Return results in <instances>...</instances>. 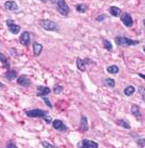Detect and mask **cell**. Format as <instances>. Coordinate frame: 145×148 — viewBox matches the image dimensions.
<instances>
[{
  "label": "cell",
  "instance_id": "10",
  "mask_svg": "<svg viewBox=\"0 0 145 148\" xmlns=\"http://www.w3.org/2000/svg\"><path fill=\"white\" fill-rule=\"evenodd\" d=\"M4 9L8 10V11H16L17 9H19V5H17V3L15 1L8 0V1L4 2Z\"/></svg>",
  "mask_w": 145,
  "mask_h": 148
},
{
  "label": "cell",
  "instance_id": "23",
  "mask_svg": "<svg viewBox=\"0 0 145 148\" xmlns=\"http://www.w3.org/2000/svg\"><path fill=\"white\" fill-rule=\"evenodd\" d=\"M104 86H107L108 88H115V80L113 78H105L103 80Z\"/></svg>",
  "mask_w": 145,
  "mask_h": 148
},
{
  "label": "cell",
  "instance_id": "31",
  "mask_svg": "<svg viewBox=\"0 0 145 148\" xmlns=\"http://www.w3.org/2000/svg\"><path fill=\"white\" fill-rule=\"evenodd\" d=\"M7 147H17V145L11 140V142H9L8 144H7Z\"/></svg>",
  "mask_w": 145,
  "mask_h": 148
},
{
  "label": "cell",
  "instance_id": "4",
  "mask_svg": "<svg viewBox=\"0 0 145 148\" xmlns=\"http://www.w3.org/2000/svg\"><path fill=\"white\" fill-rule=\"evenodd\" d=\"M55 5H56L58 12L63 16H67L71 12V9H69V7H68V4H67L65 0H58Z\"/></svg>",
  "mask_w": 145,
  "mask_h": 148
},
{
  "label": "cell",
  "instance_id": "6",
  "mask_svg": "<svg viewBox=\"0 0 145 148\" xmlns=\"http://www.w3.org/2000/svg\"><path fill=\"white\" fill-rule=\"evenodd\" d=\"M16 82L19 86L27 88V86H29L32 84V80H30V78H29L27 75H21L20 77L16 78Z\"/></svg>",
  "mask_w": 145,
  "mask_h": 148
},
{
  "label": "cell",
  "instance_id": "8",
  "mask_svg": "<svg viewBox=\"0 0 145 148\" xmlns=\"http://www.w3.org/2000/svg\"><path fill=\"white\" fill-rule=\"evenodd\" d=\"M120 21L121 23L126 26V27H131L133 25V18L132 16L129 14V13L127 12H124L121 14V16H120Z\"/></svg>",
  "mask_w": 145,
  "mask_h": 148
},
{
  "label": "cell",
  "instance_id": "13",
  "mask_svg": "<svg viewBox=\"0 0 145 148\" xmlns=\"http://www.w3.org/2000/svg\"><path fill=\"white\" fill-rule=\"evenodd\" d=\"M42 49H43V47L41 43H39V42H34L33 43V51L35 56H39L42 52Z\"/></svg>",
  "mask_w": 145,
  "mask_h": 148
},
{
  "label": "cell",
  "instance_id": "19",
  "mask_svg": "<svg viewBox=\"0 0 145 148\" xmlns=\"http://www.w3.org/2000/svg\"><path fill=\"white\" fill-rule=\"evenodd\" d=\"M131 112H132V115L134 117H137V118H140L141 117V111H140V107L135 105V104H133L132 106H131Z\"/></svg>",
  "mask_w": 145,
  "mask_h": 148
},
{
  "label": "cell",
  "instance_id": "20",
  "mask_svg": "<svg viewBox=\"0 0 145 148\" xmlns=\"http://www.w3.org/2000/svg\"><path fill=\"white\" fill-rule=\"evenodd\" d=\"M116 123L119 125V127H124V129H127V130H130L131 129V125L129 124V122L127 120H124V119H119L116 121Z\"/></svg>",
  "mask_w": 145,
  "mask_h": 148
},
{
  "label": "cell",
  "instance_id": "22",
  "mask_svg": "<svg viewBox=\"0 0 145 148\" xmlns=\"http://www.w3.org/2000/svg\"><path fill=\"white\" fill-rule=\"evenodd\" d=\"M134 92H135V88L133 86H128L127 88H124V93L126 96H131V95H133Z\"/></svg>",
  "mask_w": 145,
  "mask_h": 148
},
{
  "label": "cell",
  "instance_id": "28",
  "mask_svg": "<svg viewBox=\"0 0 145 148\" xmlns=\"http://www.w3.org/2000/svg\"><path fill=\"white\" fill-rule=\"evenodd\" d=\"M139 92H140V94L142 95V99H144V102H145V88L144 86H140V88H139Z\"/></svg>",
  "mask_w": 145,
  "mask_h": 148
},
{
  "label": "cell",
  "instance_id": "11",
  "mask_svg": "<svg viewBox=\"0 0 145 148\" xmlns=\"http://www.w3.org/2000/svg\"><path fill=\"white\" fill-rule=\"evenodd\" d=\"M50 88L48 86H37V96L39 97H42V96H46V95L50 94Z\"/></svg>",
  "mask_w": 145,
  "mask_h": 148
},
{
  "label": "cell",
  "instance_id": "17",
  "mask_svg": "<svg viewBox=\"0 0 145 148\" xmlns=\"http://www.w3.org/2000/svg\"><path fill=\"white\" fill-rule=\"evenodd\" d=\"M77 67H78V69L80 70V71H86L87 70V64H86V62H85V60H81V58H77Z\"/></svg>",
  "mask_w": 145,
  "mask_h": 148
},
{
  "label": "cell",
  "instance_id": "14",
  "mask_svg": "<svg viewBox=\"0 0 145 148\" xmlns=\"http://www.w3.org/2000/svg\"><path fill=\"white\" fill-rule=\"evenodd\" d=\"M80 130H81V132H87L89 130L88 119L86 116H81V119H80Z\"/></svg>",
  "mask_w": 145,
  "mask_h": 148
},
{
  "label": "cell",
  "instance_id": "2",
  "mask_svg": "<svg viewBox=\"0 0 145 148\" xmlns=\"http://www.w3.org/2000/svg\"><path fill=\"white\" fill-rule=\"evenodd\" d=\"M115 42L119 47H131V45H137L140 43L139 40H132V39H129L128 37H124V36H117L115 38Z\"/></svg>",
  "mask_w": 145,
  "mask_h": 148
},
{
  "label": "cell",
  "instance_id": "9",
  "mask_svg": "<svg viewBox=\"0 0 145 148\" xmlns=\"http://www.w3.org/2000/svg\"><path fill=\"white\" fill-rule=\"evenodd\" d=\"M19 40H20L22 45H24L25 47H28L29 43H30V34H29V32H27V30L23 32L21 34L20 38H19Z\"/></svg>",
  "mask_w": 145,
  "mask_h": 148
},
{
  "label": "cell",
  "instance_id": "15",
  "mask_svg": "<svg viewBox=\"0 0 145 148\" xmlns=\"http://www.w3.org/2000/svg\"><path fill=\"white\" fill-rule=\"evenodd\" d=\"M4 78L8 79V80H14V79L17 78V73L16 70H8V71H5L4 73Z\"/></svg>",
  "mask_w": 145,
  "mask_h": 148
},
{
  "label": "cell",
  "instance_id": "33",
  "mask_svg": "<svg viewBox=\"0 0 145 148\" xmlns=\"http://www.w3.org/2000/svg\"><path fill=\"white\" fill-rule=\"evenodd\" d=\"M137 75H139V77H141L142 79H144V80H145V75L144 74H141V73H139Z\"/></svg>",
  "mask_w": 145,
  "mask_h": 148
},
{
  "label": "cell",
  "instance_id": "26",
  "mask_svg": "<svg viewBox=\"0 0 145 148\" xmlns=\"http://www.w3.org/2000/svg\"><path fill=\"white\" fill-rule=\"evenodd\" d=\"M63 90H64V88H63L61 84H55L54 86V89H53V92L55 94H60V93H62Z\"/></svg>",
  "mask_w": 145,
  "mask_h": 148
},
{
  "label": "cell",
  "instance_id": "3",
  "mask_svg": "<svg viewBox=\"0 0 145 148\" xmlns=\"http://www.w3.org/2000/svg\"><path fill=\"white\" fill-rule=\"evenodd\" d=\"M40 26L45 30H48V32H58L60 30L58 25L55 22L51 21V20H47V18L40 21Z\"/></svg>",
  "mask_w": 145,
  "mask_h": 148
},
{
  "label": "cell",
  "instance_id": "27",
  "mask_svg": "<svg viewBox=\"0 0 145 148\" xmlns=\"http://www.w3.org/2000/svg\"><path fill=\"white\" fill-rule=\"evenodd\" d=\"M41 99H43V102L47 104V106L49 107V108H53V105H52V103L49 101V99H48V97H46V96H42Z\"/></svg>",
  "mask_w": 145,
  "mask_h": 148
},
{
  "label": "cell",
  "instance_id": "30",
  "mask_svg": "<svg viewBox=\"0 0 145 148\" xmlns=\"http://www.w3.org/2000/svg\"><path fill=\"white\" fill-rule=\"evenodd\" d=\"M41 144H42V146H43V147H55V145L50 144V143H48V142H42Z\"/></svg>",
  "mask_w": 145,
  "mask_h": 148
},
{
  "label": "cell",
  "instance_id": "36",
  "mask_svg": "<svg viewBox=\"0 0 145 148\" xmlns=\"http://www.w3.org/2000/svg\"><path fill=\"white\" fill-rule=\"evenodd\" d=\"M143 24H144V27H145V20H143Z\"/></svg>",
  "mask_w": 145,
  "mask_h": 148
},
{
  "label": "cell",
  "instance_id": "25",
  "mask_svg": "<svg viewBox=\"0 0 145 148\" xmlns=\"http://www.w3.org/2000/svg\"><path fill=\"white\" fill-rule=\"evenodd\" d=\"M102 42H103V45H104V48H105V49L108 50V51H112L113 45H112V43H111L109 40L105 39V38H102Z\"/></svg>",
  "mask_w": 145,
  "mask_h": 148
},
{
  "label": "cell",
  "instance_id": "24",
  "mask_svg": "<svg viewBox=\"0 0 145 148\" xmlns=\"http://www.w3.org/2000/svg\"><path fill=\"white\" fill-rule=\"evenodd\" d=\"M87 10H88V5H86V4L79 3L76 5V11L78 13H86Z\"/></svg>",
  "mask_w": 145,
  "mask_h": 148
},
{
  "label": "cell",
  "instance_id": "37",
  "mask_svg": "<svg viewBox=\"0 0 145 148\" xmlns=\"http://www.w3.org/2000/svg\"><path fill=\"white\" fill-rule=\"evenodd\" d=\"M143 51H144V53H145V48H144V49H143Z\"/></svg>",
  "mask_w": 145,
  "mask_h": 148
},
{
  "label": "cell",
  "instance_id": "29",
  "mask_svg": "<svg viewBox=\"0 0 145 148\" xmlns=\"http://www.w3.org/2000/svg\"><path fill=\"white\" fill-rule=\"evenodd\" d=\"M105 18H106V15H105V14H100V15H98V16L96 17V21L102 22V21H104Z\"/></svg>",
  "mask_w": 145,
  "mask_h": 148
},
{
  "label": "cell",
  "instance_id": "21",
  "mask_svg": "<svg viewBox=\"0 0 145 148\" xmlns=\"http://www.w3.org/2000/svg\"><path fill=\"white\" fill-rule=\"evenodd\" d=\"M106 70H107V73L108 74H111V75H116L119 73V67L116 65H111V66H108L107 68H106Z\"/></svg>",
  "mask_w": 145,
  "mask_h": 148
},
{
  "label": "cell",
  "instance_id": "12",
  "mask_svg": "<svg viewBox=\"0 0 145 148\" xmlns=\"http://www.w3.org/2000/svg\"><path fill=\"white\" fill-rule=\"evenodd\" d=\"M78 146H81V147H93V148H96V147H99V144H98V143H96V142H92V140H83L82 142H80V143H79Z\"/></svg>",
  "mask_w": 145,
  "mask_h": 148
},
{
  "label": "cell",
  "instance_id": "5",
  "mask_svg": "<svg viewBox=\"0 0 145 148\" xmlns=\"http://www.w3.org/2000/svg\"><path fill=\"white\" fill-rule=\"evenodd\" d=\"M5 24H7L8 30L11 34H13V35H17V34L21 32V26L17 25L16 23L14 21H12V20H7Z\"/></svg>",
  "mask_w": 145,
  "mask_h": 148
},
{
  "label": "cell",
  "instance_id": "16",
  "mask_svg": "<svg viewBox=\"0 0 145 148\" xmlns=\"http://www.w3.org/2000/svg\"><path fill=\"white\" fill-rule=\"evenodd\" d=\"M109 14L112 15V16H114V17H117V16H119L121 14V10L118 7H111L109 8Z\"/></svg>",
  "mask_w": 145,
  "mask_h": 148
},
{
  "label": "cell",
  "instance_id": "1",
  "mask_svg": "<svg viewBox=\"0 0 145 148\" xmlns=\"http://www.w3.org/2000/svg\"><path fill=\"white\" fill-rule=\"evenodd\" d=\"M26 115L30 117V118H42L46 121L47 123H52V119L51 117L48 115V112L46 110H42L39 108H35V109H30V110L26 111Z\"/></svg>",
  "mask_w": 145,
  "mask_h": 148
},
{
  "label": "cell",
  "instance_id": "7",
  "mask_svg": "<svg viewBox=\"0 0 145 148\" xmlns=\"http://www.w3.org/2000/svg\"><path fill=\"white\" fill-rule=\"evenodd\" d=\"M52 127L56 131H60V132H66L68 130L66 124L64 123L62 120H58V119H55L52 121Z\"/></svg>",
  "mask_w": 145,
  "mask_h": 148
},
{
  "label": "cell",
  "instance_id": "35",
  "mask_svg": "<svg viewBox=\"0 0 145 148\" xmlns=\"http://www.w3.org/2000/svg\"><path fill=\"white\" fill-rule=\"evenodd\" d=\"M40 1H42V2H47L48 0H40Z\"/></svg>",
  "mask_w": 145,
  "mask_h": 148
},
{
  "label": "cell",
  "instance_id": "32",
  "mask_svg": "<svg viewBox=\"0 0 145 148\" xmlns=\"http://www.w3.org/2000/svg\"><path fill=\"white\" fill-rule=\"evenodd\" d=\"M137 144L139 146H145V140H137Z\"/></svg>",
  "mask_w": 145,
  "mask_h": 148
},
{
  "label": "cell",
  "instance_id": "34",
  "mask_svg": "<svg viewBox=\"0 0 145 148\" xmlns=\"http://www.w3.org/2000/svg\"><path fill=\"white\" fill-rule=\"evenodd\" d=\"M0 88H5V86L2 82H0Z\"/></svg>",
  "mask_w": 145,
  "mask_h": 148
},
{
  "label": "cell",
  "instance_id": "18",
  "mask_svg": "<svg viewBox=\"0 0 145 148\" xmlns=\"http://www.w3.org/2000/svg\"><path fill=\"white\" fill-rule=\"evenodd\" d=\"M0 62H1V64L3 65L4 68H7V69L10 68V63H9V60L7 58V56H5L3 53H1V52H0Z\"/></svg>",
  "mask_w": 145,
  "mask_h": 148
}]
</instances>
